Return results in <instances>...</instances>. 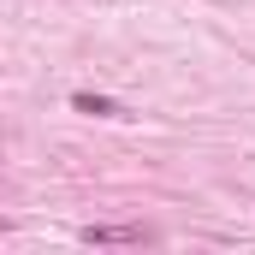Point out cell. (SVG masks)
<instances>
[{"label": "cell", "mask_w": 255, "mask_h": 255, "mask_svg": "<svg viewBox=\"0 0 255 255\" xmlns=\"http://www.w3.org/2000/svg\"><path fill=\"white\" fill-rule=\"evenodd\" d=\"M77 238H83V244H95V250H113V244H154V232H148V226H83Z\"/></svg>", "instance_id": "1"}, {"label": "cell", "mask_w": 255, "mask_h": 255, "mask_svg": "<svg viewBox=\"0 0 255 255\" xmlns=\"http://www.w3.org/2000/svg\"><path fill=\"white\" fill-rule=\"evenodd\" d=\"M71 107H77V113H89V119H130V107H119L113 95H89V89H77V95H71Z\"/></svg>", "instance_id": "2"}]
</instances>
